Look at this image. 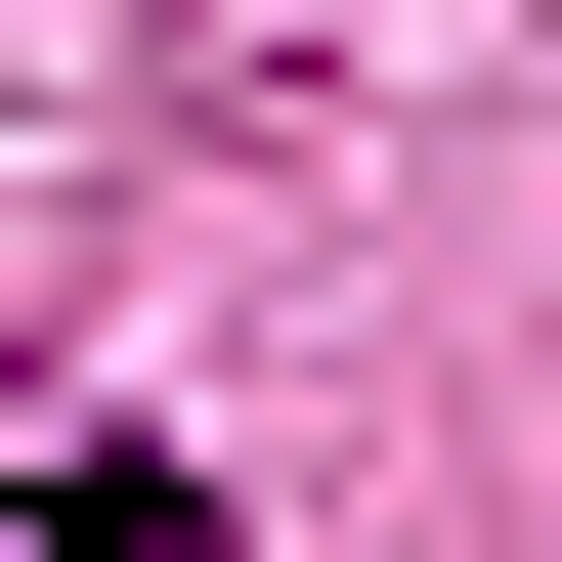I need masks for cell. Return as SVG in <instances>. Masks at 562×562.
Here are the masks:
<instances>
[{
  "label": "cell",
  "instance_id": "6da1fadb",
  "mask_svg": "<svg viewBox=\"0 0 562 562\" xmlns=\"http://www.w3.org/2000/svg\"><path fill=\"white\" fill-rule=\"evenodd\" d=\"M44 562H216V476H131V432H44Z\"/></svg>",
  "mask_w": 562,
  "mask_h": 562
}]
</instances>
